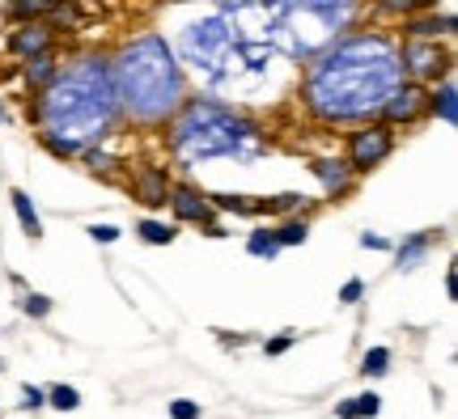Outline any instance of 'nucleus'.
Wrapping results in <instances>:
<instances>
[{
    "label": "nucleus",
    "mask_w": 458,
    "mask_h": 419,
    "mask_svg": "<svg viewBox=\"0 0 458 419\" xmlns=\"http://www.w3.org/2000/svg\"><path fill=\"white\" fill-rule=\"evenodd\" d=\"M454 85H442V89H437V94L428 97V111L433 114H442L445 123H458V102H454Z\"/></svg>",
    "instance_id": "13"
},
{
    "label": "nucleus",
    "mask_w": 458,
    "mask_h": 419,
    "mask_svg": "<svg viewBox=\"0 0 458 419\" xmlns=\"http://www.w3.org/2000/svg\"><path fill=\"white\" fill-rule=\"evenodd\" d=\"M9 199H13V212H17V221H21V229H26L30 238H43V221H38V212H34L30 195H26V191H13Z\"/></svg>",
    "instance_id": "11"
},
{
    "label": "nucleus",
    "mask_w": 458,
    "mask_h": 419,
    "mask_svg": "<svg viewBox=\"0 0 458 419\" xmlns=\"http://www.w3.org/2000/svg\"><path fill=\"white\" fill-rule=\"evenodd\" d=\"M428 246H433V233H416L411 242H403V246H399V267H411V263H420Z\"/></svg>",
    "instance_id": "16"
},
{
    "label": "nucleus",
    "mask_w": 458,
    "mask_h": 419,
    "mask_svg": "<svg viewBox=\"0 0 458 419\" xmlns=\"http://www.w3.org/2000/svg\"><path fill=\"white\" fill-rule=\"evenodd\" d=\"M246 250H250V255L255 258H276V238H272V233H267V229H255V233H250V238H246Z\"/></svg>",
    "instance_id": "18"
},
{
    "label": "nucleus",
    "mask_w": 458,
    "mask_h": 419,
    "mask_svg": "<svg viewBox=\"0 0 458 419\" xmlns=\"http://www.w3.org/2000/svg\"><path fill=\"white\" fill-rule=\"evenodd\" d=\"M377 411H382V398H377V394H360V398H352V415L357 419H374Z\"/></svg>",
    "instance_id": "21"
},
{
    "label": "nucleus",
    "mask_w": 458,
    "mask_h": 419,
    "mask_svg": "<svg viewBox=\"0 0 458 419\" xmlns=\"http://www.w3.org/2000/svg\"><path fill=\"white\" fill-rule=\"evenodd\" d=\"M360 373H365V377L391 373V348H369V352L360 356Z\"/></svg>",
    "instance_id": "15"
},
{
    "label": "nucleus",
    "mask_w": 458,
    "mask_h": 419,
    "mask_svg": "<svg viewBox=\"0 0 458 419\" xmlns=\"http://www.w3.org/2000/svg\"><path fill=\"white\" fill-rule=\"evenodd\" d=\"M314 174L323 178V187H327L331 195H344L348 191V178H352L344 162H314Z\"/></svg>",
    "instance_id": "10"
},
{
    "label": "nucleus",
    "mask_w": 458,
    "mask_h": 419,
    "mask_svg": "<svg viewBox=\"0 0 458 419\" xmlns=\"http://www.w3.org/2000/svg\"><path fill=\"white\" fill-rule=\"evenodd\" d=\"M47 106V128L64 136L60 153L72 148V136H77V114L85 111V128L89 136H102V128H111L114 119V94H111V77L106 68H98L94 60H85V68L68 72L55 81V94L43 102Z\"/></svg>",
    "instance_id": "2"
},
{
    "label": "nucleus",
    "mask_w": 458,
    "mask_h": 419,
    "mask_svg": "<svg viewBox=\"0 0 458 419\" xmlns=\"http://www.w3.org/2000/svg\"><path fill=\"white\" fill-rule=\"evenodd\" d=\"M335 415H340V419H357V415H352V403H340V406H335Z\"/></svg>",
    "instance_id": "31"
},
{
    "label": "nucleus",
    "mask_w": 458,
    "mask_h": 419,
    "mask_svg": "<svg viewBox=\"0 0 458 419\" xmlns=\"http://www.w3.org/2000/svg\"><path fill=\"white\" fill-rule=\"evenodd\" d=\"M9 47L17 55H47V30H38V26H26V30H17L9 38Z\"/></svg>",
    "instance_id": "9"
},
{
    "label": "nucleus",
    "mask_w": 458,
    "mask_h": 419,
    "mask_svg": "<svg viewBox=\"0 0 458 419\" xmlns=\"http://www.w3.org/2000/svg\"><path fill=\"white\" fill-rule=\"evenodd\" d=\"M21 309H26L30 318H47V314H51V297H43V292H26Z\"/></svg>",
    "instance_id": "22"
},
{
    "label": "nucleus",
    "mask_w": 458,
    "mask_h": 419,
    "mask_svg": "<svg viewBox=\"0 0 458 419\" xmlns=\"http://www.w3.org/2000/svg\"><path fill=\"white\" fill-rule=\"evenodd\" d=\"M47 398H51V406H55V411H77V406H81V394H77L72 386H55Z\"/></svg>",
    "instance_id": "20"
},
{
    "label": "nucleus",
    "mask_w": 458,
    "mask_h": 419,
    "mask_svg": "<svg viewBox=\"0 0 458 419\" xmlns=\"http://www.w3.org/2000/svg\"><path fill=\"white\" fill-rule=\"evenodd\" d=\"M21 398H26V403H21L26 411H38V406L47 403V394H43V390H34V386H26V394H21Z\"/></svg>",
    "instance_id": "27"
},
{
    "label": "nucleus",
    "mask_w": 458,
    "mask_h": 419,
    "mask_svg": "<svg viewBox=\"0 0 458 419\" xmlns=\"http://www.w3.org/2000/svg\"><path fill=\"white\" fill-rule=\"evenodd\" d=\"M454 30V13H445V17H425V21H411L408 34L420 43V38H433V34H450Z\"/></svg>",
    "instance_id": "12"
},
{
    "label": "nucleus",
    "mask_w": 458,
    "mask_h": 419,
    "mask_svg": "<svg viewBox=\"0 0 458 419\" xmlns=\"http://www.w3.org/2000/svg\"><path fill=\"white\" fill-rule=\"evenodd\" d=\"M119 81H123V97L136 114H162L174 94H179V77H174V64H170V51L157 43V38H145L136 47L123 51L119 60Z\"/></svg>",
    "instance_id": "3"
},
{
    "label": "nucleus",
    "mask_w": 458,
    "mask_h": 419,
    "mask_svg": "<svg viewBox=\"0 0 458 419\" xmlns=\"http://www.w3.org/2000/svg\"><path fill=\"white\" fill-rule=\"evenodd\" d=\"M382 111L391 114V119H416V114L425 111V94H420L416 85H399V89H394V97L382 106Z\"/></svg>",
    "instance_id": "6"
},
{
    "label": "nucleus",
    "mask_w": 458,
    "mask_h": 419,
    "mask_svg": "<svg viewBox=\"0 0 458 419\" xmlns=\"http://www.w3.org/2000/svg\"><path fill=\"white\" fill-rule=\"evenodd\" d=\"M272 238H276V246H301L310 238V225H306V221H284Z\"/></svg>",
    "instance_id": "17"
},
{
    "label": "nucleus",
    "mask_w": 458,
    "mask_h": 419,
    "mask_svg": "<svg viewBox=\"0 0 458 419\" xmlns=\"http://www.w3.org/2000/svg\"><path fill=\"white\" fill-rule=\"evenodd\" d=\"M26 77H30L34 85L51 81V77H55V60H51V55H34L30 64H26Z\"/></svg>",
    "instance_id": "19"
},
{
    "label": "nucleus",
    "mask_w": 458,
    "mask_h": 419,
    "mask_svg": "<svg viewBox=\"0 0 458 419\" xmlns=\"http://www.w3.org/2000/svg\"><path fill=\"white\" fill-rule=\"evenodd\" d=\"M136 195H140V204H148V208H157V204H165V174L162 170H145V174H136Z\"/></svg>",
    "instance_id": "7"
},
{
    "label": "nucleus",
    "mask_w": 458,
    "mask_h": 419,
    "mask_svg": "<svg viewBox=\"0 0 458 419\" xmlns=\"http://www.w3.org/2000/svg\"><path fill=\"white\" fill-rule=\"evenodd\" d=\"M360 297H365V284H360V280H348V284L340 289V301H344V306H357Z\"/></svg>",
    "instance_id": "25"
},
{
    "label": "nucleus",
    "mask_w": 458,
    "mask_h": 419,
    "mask_svg": "<svg viewBox=\"0 0 458 419\" xmlns=\"http://www.w3.org/2000/svg\"><path fill=\"white\" fill-rule=\"evenodd\" d=\"M89 238L102 242V246H111V242H119V229L114 225H89Z\"/></svg>",
    "instance_id": "26"
},
{
    "label": "nucleus",
    "mask_w": 458,
    "mask_h": 419,
    "mask_svg": "<svg viewBox=\"0 0 458 419\" xmlns=\"http://www.w3.org/2000/svg\"><path fill=\"white\" fill-rule=\"evenodd\" d=\"M293 343H297V335H293V331H284V335L267 339V343H263V352H267V356H284L289 348H293Z\"/></svg>",
    "instance_id": "23"
},
{
    "label": "nucleus",
    "mask_w": 458,
    "mask_h": 419,
    "mask_svg": "<svg viewBox=\"0 0 458 419\" xmlns=\"http://www.w3.org/2000/svg\"><path fill=\"white\" fill-rule=\"evenodd\" d=\"M170 208H174L179 221H208V204L196 191H187V187H179V191L170 195Z\"/></svg>",
    "instance_id": "8"
},
{
    "label": "nucleus",
    "mask_w": 458,
    "mask_h": 419,
    "mask_svg": "<svg viewBox=\"0 0 458 419\" xmlns=\"http://www.w3.org/2000/svg\"><path fill=\"white\" fill-rule=\"evenodd\" d=\"M17 17H38V13H51V4H38V0H30V4H13Z\"/></svg>",
    "instance_id": "28"
},
{
    "label": "nucleus",
    "mask_w": 458,
    "mask_h": 419,
    "mask_svg": "<svg viewBox=\"0 0 458 419\" xmlns=\"http://www.w3.org/2000/svg\"><path fill=\"white\" fill-rule=\"evenodd\" d=\"M445 292H450V297H458V275L454 272L445 275Z\"/></svg>",
    "instance_id": "30"
},
{
    "label": "nucleus",
    "mask_w": 458,
    "mask_h": 419,
    "mask_svg": "<svg viewBox=\"0 0 458 419\" xmlns=\"http://www.w3.org/2000/svg\"><path fill=\"white\" fill-rule=\"evenodd\" d=\"M360 246H365V250H391V242L377 238V233H360Z\"/></svg>",
    "instance_id": "29"
},
{
    "label": "nucleus",
    "mask_w": 458,
    "mask_h": 419,
    "mask_svg": "<svg viewBox=\"0 0 458 419\" xmlns=\"http://www.w3.org/2000/svg\"><path fill=\"white\" fill-rule=\"evenodd\" d=\"M399 89V60L386 38H348L314 64L306 81V102L323 119H357L382 111Z\"/></svg>",
    "instance_id": "1"
},
{
    "label": "nucleus",
    "mask_w": 458,
    "mask_h": 419,
    "mask_svg": "<svg viewBox=\"0 0 458 419\" xmlns=\"http://www.w3.org/2000/svg\"><path fill=\"white\" fill-rule=\"evenodd\" d=\"M411 77H425V81H437V77H445V68H450V55H445L437 43H416L411 38L408 47H403V64Z\"/></svg>",
    "instance_id": "5"
},
{
    "label": "nucleus",
    "mask_w": 458,
    "mask_h": 419,
    "mask_svg": "<svg viewBox=\"0 0 458 419\" xmlns=\"http://www.w3.org/2000/svg\"><path fill=\"white\" fill-rule=\"evenodd\" d=\"M170 419H199V403H191V398L170 403Z\"/></svg>",
    "instance_id": "24"
},
{
    "label": "nucleus",
    "mask_w": 458,
    "mask_h": 419,
    "mask_svg": "<svg viewBox=\"0 0 458 419\" xmlns=\"http://www.w3.org/2000/svg\"><path fill=\"white\" fill-rule=\"evenodd\" d=\"M136 233H140L148 246H170L174 238H179V229L162 225V221H140V225H136Z\"/></svg>",
    "instance_id": "14"
},
{
    "label": "nucleus",
    "mask_w": 458,
    "mask_h": 419,
    "mask_svg": "<svg viewBox=\"0 0 458 419\" xmlns=\"http://www.w3.org/2000/svg\"><path fill=\"white\" fill-rule=\"evenodd\" d=\"M391 148H394V136L391 128H365L352 136V145H348V165L352 170H374V165H382L386 157H391Z\"/></svg>",
    "instance_id": "4"
}]
</instances>
